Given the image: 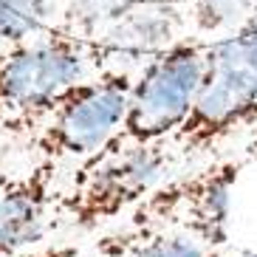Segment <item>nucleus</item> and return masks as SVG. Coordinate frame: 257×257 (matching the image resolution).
Instances as JSON below:
<instances>
[{
  "instance_id": "obj_1",
  "label": "nucleus",
  "mask_w": 257,
  "mask_h": 257,
  "mask_svg": "<svg viewBox=\"0 0 257 257\" xmlns=\"http://www.w3.org/2000/svg\"><path fill=\"white\" fill-rule=\"evenodd\" d=\"M105 68V48L62 26L9 48L0 57V142L31 139L60 93Z\"/></svg>"
},
{
  "instance_id": "obj_2",
  "label": "nucleus",
  "mask_w": 257,
  "mask_h": 257,
  "mask_svg": "<svg viewBox=\"0 0 257 257\" xmlns=\"http://www.w3.org/2000/svg\"><path fill=\"white\" fill-rule=\"evenodd\" d=\"M178 159L167 142L130 144L99 150L76 164L71 184L54 204V229L88 234L113 223L142 201L150 189L170 178Z\"/></svg>"
},
{
  "instance_id": "obj_3",
  "label": "nucleus",
  "mask_w": 257,
  "mask_h": 257,
  "mask_svg": "<svg viewBox=\"0 0 257 257\" xmlns=\"http://www.w3.org/2000/svg\"><path fill=\"white\" fill-rule=\"evenodd\" d=\"M254 161L257 156L246 147L237 156H220L206 161L192 173L170 175L130 209L127 229L184 232L223 251V246L229 243L234 187L246 173V167Z\"/></svg>"
},
{
  "instance_id": "obj_4",
  "label": "nucleus",
  "mask_w": 257,
  "mask_h": 257,
  "mask_svg": "<svg viewBox=\"0 0 257 257\" xmlns=\"http://www.w3.org/2000/svg\"><path fill=\"white\" fill-rule=\"evenodd\" d=\"M243 130H257V65L232 34L209 40V62L184 124L167 139L178 164L209 156Z\"/></svg>"
},
{
  "instance_id": "obj_5",
  "label": "nucleus",
  "mask_w": 257,
  "mask_h": 257,
  "mask_svg": "<svg viewBox=\"0 0 257 257\" xmlns=\"http://www.w3.org/2000/svg\"><path fill=\"white\" fill-rule=\"evenodd\" d=\"M209 40L187 34L144 62L133 76L127 113L102 150L167 142L189 116L209 62Z\"/></svg>"
},
{
  "instance_id": "obj_6",
  "label": "nucleus",
  "mask_w": 257,
  "mask_h": 257,
  "mask_svg": "<svg viewBox=\"0 0 257 257\" xmlns=\"http://www.w3.org/2000/svg\"><path fill=\"white\" fill-rule=\"evenodd\" d=\"M133 76L130 71L105 68L60 93L29 139L34 156L57 164H79L99 153L124 121Z\"/></svg>"
},
{
  "instance_id": "obj_7",
  "label": "nucleus",
  "mask_w": 257,
  "mask_h": 257,
  "mask_svg": "<svg viewBox=\"0 0 257 257\" xmlns=\"http://www.w3.org/2000/svg\"><path fill=\"white\" fill-rule=\"evenodd\" d=\"M60 167L57 161L37 159L23 173H0V257L34 249L54 229Z\"/></svg>"
},
{
  "instance_id": "obj_8",
  "label": "nucleus",
  "mask_w": 257,
  "mask_h": 257,
  "mask_svg": "<svg viewBox=\"0 0 257 257\" xmlns=\"http://www.w3.org/2000/svg\"><path fill=\"white\" fill-rule=\"evenodd\" d=\"M189 26L187 3L147 0L110 20L93 40L107 51V68L136 74L150 57L192 34Z\"/></svg>"
},
{
  "instance_id": "obj_9",
  "label": "nucleus",
  "mask_w": 257,
  "mask_h": 257,
  "mask_svg": "<svg viewBox=\"0 0 257 257\" xmlns=\"http://www.w3.org/2000/svg\"><path fill=\"white\" fill-rule=\"evenodd\" d=\"M105 257H223L220 249H212L192 234L156 229V232H136L121 229L113 237L102 240Z\"/></svg>"
},
{
  "instance_id": "obj_10",
  "label": "nucleus",
  "mask_w": 257,
  "mask_h": 257,
  "mask_svg": "<svg viewBox=\"0 0 257 257\" xmlns=\"http://www.w3.org/2000/svg\"><path fill=\"white\" fill-rule=\"evenodd\" d=\"M147 0H62V29L74 31L79 37H96L110 20L124 15L130 6Z\"/></svg>"
},
{
  "instance_id": "obj_11",
  "label": "nucleus",
  "mask_w": 257,
  "mask_h": 257,
  "mask_svg": "<svg viewBox=\"0 0 257 257\" xmlns=\"http://www.w3.org/2000/svg\"><path fill=\"white\" fill-rule=\"evenodd\" d=\"M254 6L257 0H192V3H187L189 23L201 37L229 34Z\"/></svg>"
},
{
  "instance_id": "obj_12",
  "label": "nucleus",
  "mask_w": 257,
  "mask_h": 257,
  "mask_svg": "<svg viewBox=\"0 0 257 257\" xmlns=\"http://www.w3.org/2000/svg\"><path fill=\"white\" fill-rule=\"evenodd\" d=\"M229 34L240 43V48L246 51V57H249V60L257 65V6L251 9L249 15L243 17L240 23L229 31Z\"/></svg>"
},
{
  "instance_id": "obj_13",
  "label": "nucleus",
  "mask_w": 257,
  "mask_h": 257,
  "mask_svg": "<svg viewBox=\"0 0 257 257\" xmlns=\"http://www.w3.org/2000/svg\"><path fill=\"white\" fill-rule=\"evenodd\" d=\"M17 257H79L76 246H46V249H29Z\"/></svg>"
},
{
  "instance_id": "obj_14",
  "label": "nucleus",
  "mask_w": 257,
  "mask_h": 257,
  "mask_svg": "<svg viewBox=\"0 0 257 257\" xmlns=\"http://www.w3.org/2000/svg\"><path fill=\"white\" fill-rule=\"evenodd\" d=\"M234 257H257V251H243V254H234Z\"/></svg>"
},
{
  "instance_id": "obj_15",
  "label": "nucleus",
  "mask_w": 257,
  "mask_h": 257,
  "mask_svg": "<svg viewBox=\"0 0 257 257\" xmlns=\"http://www.w3.org/2000/svg\"><path fill=\"white\" fill-rule=\"evenodd\" d=\"M167 3H192V0H167Z\"/></svg>"
},
{
  "instance_id": "obj_16",
  "label": "nucleus",
  "mask_w": 257,
  "mask_h": 257,
  "mask_svg": "<svg viewBox=\"0 0 257 257\" xmlns=\"http://www.w3.org/2000/svg\"><path fill=\"white\" fill-rule=\"evenodd\" d=\"M3 54H6V48H3V46H0V57H3Z\"/></svg>"
}]
</instances>
